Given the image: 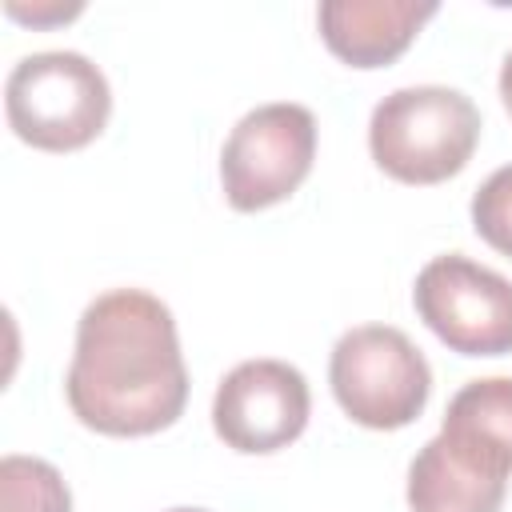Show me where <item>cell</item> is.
<instances>
[{
	"label": "cell",
	"mask_w": 512,
	"mask_h": 512,
	"mask_svg": "<svg viewBox=\"0 0 512 512\" xmlns=\"http://www.w3.org/2000/svg\"><path fill=\"white\" fill-rule=\"evenodd\" d=\"M64 396L100 436H152L176 424L188 404V368L172 308L144 288L96 296L76 320Z\"/></svg>",
	"instance_id": "1"
},
{
	"label": "cell",
	"mask_w": 512,
	"mask_h": 512,
	"mask_svg": "<svg viewBox=\"0 0 512 512\" xmlns=\"http://www.w3.org/2000/svg\"><path fill=\"white\" fill-rule=\"evenodd\" d=\"M512 476V376L468 380L408 464L412 512H500Z\"/></svg>",
	"instance_id": "2"
},
{
	"label": "cell",
	"mask_w": 512,
	"mask_h": 512,
	"mask_svg": "<svg viewBox=\"0 0 512 512\" xmlns=\"http://www.w3.org/2000/svg\"><path fill=\"white\" fill-rule=\"evenodd\" d=\"M480 140V112L460 88L412 84L388 92L368 120V152L400 184H440L456 176Z\"/></svg>",
	"instance_id": "3"
},
{
	"label": "cell",
	"mask_w": 512,
	"mask_h": 512,
	"mask_svg": "<svg viewBox=\"0 0 512 512\" xmlns=\"http://www.w3.org/2000/svg\"><path fill=\"white\" fill-rule=\"evenodd\" d=\"M4 112L24 144L40 152H76L104 132L112 92L84 52H32L8 72Z\"/></svg>",
	"instance_id": "4"
},
{
	"label": "cell",
	"mask_w": 512,
	"mask_h": 512,
	"mask_svg": "<svg viewBox=\"0 0 512 512\" xmlns=\"http://www.w3.org/2000/svg\"><path fill=\"white\" fill-rule=\"evenodd\" d=\"M328 384L348 420L376 432L408 428L432 392L424 352L392 324L348 328L328 360Z\"/></svg>",
	"instance_id": "5"
},
{
	"label": "cell",
	"mask_w": 512,
	"mask_h": 512,
	"mask_svg": "<svg viewBox=\"0 0 512 512\" xmlns=\"http://www.w3.org/2000/svg\"><path fill=\"white\" fill-rule=\"evenodd\" d=\"M316 160V116L304 104L276 100L244 112L220 148L224 200L236 212H260L288 200Z\"/></svg>",
	"instance_id": "6"
},
{
	"label": "cell",
	"mask_w": 512,
	"mask_h": 512,
	"mask_svg": "<svg viewBox=\"0 0 512 512\" xmlns=\"http://www.w3.org/2000/svg\"><path fill=\"white\" fill-rule=\"evenodd\" d=\"M412 304L436 340L460 356L512 352V280L460 252H444L420 268Z\"/></svg>",
	"instance_id": "7"
},
{
	"label": "cell",
	"mask_w": 512,
	"mask_h": 512,
	"mask_svg": "<svg viewBox=\"0 0 512 512\" xmlns=\"http://www.w3.org/2000/svg\"><path fill=\"white\" fill-rule=\"evenodd\" d=\"M312 412V392L300 368L288 360H244L236 364L212 396L216 436L248 456H268L288 448Z\"/></svg>",
	"instance_id": "8"
},
{
	"label": "cell",
	"mask_w": 512,
	"mask_h": 512,
	"mask_svg": "<svg viewBox=\"0 0 512 512\" xmlns=\"http://www.w3.org/2000/svg\"><path fill=\"white\" fill-rule=\"evenodd\" d=\"M432 16V0H324L316 8L328 52L352 68L392 64Z\"/></svg>",
	"instance_id": "9"
},
{
	"label": "cell",
	"mask_w": 512,
	"mask_h": 512,
	"mask_svg": "<svg viewBox=\"0 0 512 512\" xmlns=\"http://www.w3.org/2000/svg\"><path fill=\"white\" fill-rule=\"evenodd\" d=\"M0 512H72L64 476L40 456L0 460Z\"/></svg>",
	"instance_id": "10"
},
{
	"label": "cell",
	"mask_w": 512,
	"mask_h": 512,
	"mask_svg": "<svg viewBox=\"0 0 512 512\" xmlns=\"http://www.w3.org/2000/svg\"><path fill=\"white\" fill-rule=\"evenodd\" d=\"M472 228L476 236L496 248L500 256H512V164L496 168L472 196Z\"/></svg>",
	"instance_id": "11"
},
{
	"label": "cell",
	"mask_w": 512,
	"mask_h": 512,
	"mask_svg": "<svg viewBox=\"0 0 512 512\" xmlns=\"http://www.w3.org/2000/svg\"><path fill=\"white\" fill-rule=\"evenodd\" d=\"M76 12H80V4H72V8H60V4H52V8H20L16 0H8V16L28 20V24H60V20H72Z\"/></svg>",
	"instance_id": "12"
},
{
	"label": "cell",
	"mask_w": 512,
	"mask_h": 512,
	"mask_svg": "<svg viewBox=\"0 0 512 512\" xmlns=\"http://www.w3.org/2000/svg\"><path fill=\"white\" fill-rule=\"evenodd\" d=\"M500 100H504V108L512 112V52H508L504 64H500Z\"/></svg>",
	"instance_id": "13"
},
{
	"label": "cell",
	"mask_w": 512,
	"mask_h": 512,
	"mask_svg": "<svg viewBox=\"0 0 512 512\" xmlns=\"http://www.w3.org/2000/svg\"><path fill=\"white\" fill-rule=\"evenodd\" d=\"M168 512H208V508H168Z\"/></svg>",
	"instance_id": "14"
}]
</instances>
